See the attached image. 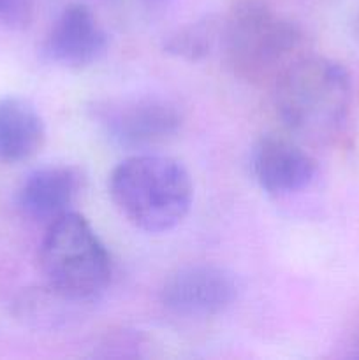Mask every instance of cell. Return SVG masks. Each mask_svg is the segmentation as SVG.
I'll use <instances>...</instances> for the list:
<instances>
[{
  "label": "cell",
  "mask_w": 359,
  "mask_h": 360,
  "mask_svg": "<svg viewBox=\"0 0 359 360\" xmlns=\"http://www.w3.org/2000/svg\"><path fill=\"white\" fill-rule=\"evenodd\" d=\"M352 81L341 63L324 56L296 60L282 70L275 86V108L291 132L324 139L345 122Z\"/></svg>",
  "instance_id": "2"
},
{
  "label": "cell",
  "mask_w": 359,
  "mask_h": 360,
  "mask_svg": "<svg viewBox=\"0 0 359 360\" xmlns=\"http://www.w3.org/2000/svg\"><path fill=\"white\" fill-rule=\"evenodd\" d=\"M239 281L231 271L211 264L187 266L172 273L160 288V302L172 315L210 319L231 308Z\"/></svg>",
  "instance_id": "6"
},
{
  "label": "cell",
  "mask_w": 359,
  "mask_h": 360,
  "mask_svg": "<svg viewBox=\"0 0 359 360\" xmlns=\"http://www.w3.org/2000/svg\"><path fill=\"white\" fill-rule=\"evenodd\" d=\"M41 266L49 287L77 304L101 297L113 274L104 243L74 211L48 224L41 245Z\"/></svg>",
  "instance_id": "3"
},
{
  "label": "cell",
  "mask_w": 359,
  "mask_h": 360,
  "mask_svg": "<svg viewBox=\"0 0 359 360\" xmlns=\"http://www.w3.org/2000/svg\"><path fill=\"white\" fill-rule=\"evenodd\" d=\"M150 340L136 329H120L104 334L94 345V359H141L148 355Z\"/></svg>",
  "instance_id": "13"
},
{
  "label": "cell",
  "mask_w": 359,
  "mask_h": 360,
  "mask_svg": "<svg viewBox=\"0 0 359 360\" xmlns=\"http://www.w3.org/2000/svg\"><path fill=\"white\" fill-rule=\"evenodd\" d=\"M220 41V21L215 18L190 23L169 35L164 41V51L187 62L203 60L213 51Z\"/></svg>",
  "instance_id": "12"
},
{
  "label": "cell",
  "mask_w": 359,
  "mask_h": 360,
  "mask_svg": "<svg viewBox=\"0 0 359 360\" xmlns=\"http://www.w3.org/2000/svg\"><path fill=\"white\" fill-rule=\"evenodd\" d=\"M80 306L81 304L70 301L69 297L46 285V287L27 288L21 292L14 299L13 313L16 320L30 329L56 330L76 319Z\"/></svg>",
  "instance_id": "11"
},
{
  "label": "cell",
  "mask_w": 359,
  "mask_h": 360,
  "mask_svg": "<svg viewBox=\"0 0 359 360\" xmlns=\"http://www.w3.org/2000/svg\"><path fill=\"white\" fill-rule=\"evenodd\" d=\"M30 0H0V21L21 25L28 20Z\"/></svg>",
  "instance_id": "14"
},
{
  "label": "cell",
  "mask_w": 359,
  "mask_h": 360,
  "mask_svg": "<svg viewBox=\"0 0 359 360\" xmlns=\"http://www.w3.org/2000/svg\"><path fill=\"white\" fill-rule=\"evenodd\" d=\"M250 169L257 185L270 195L301 192L315 178V162L294 141L263 136L252 148Z\"/></svg>",
  "instance_id": "8"
},
{
  "label": "cell",
  "mask_w": 359,
  "mask_h": 360,
  "mask_svg": "<svg viewBox=\"0 0 359 360\" xmlns=\"http://www.w3.org/2000/svg\"><path fill=\"white\" fill-rule=\"evenodd\" d=\"M108 49V35L90 9L70 4L49 28L42 53L49 62L69 69L94 65Z\"/></svg>",
  "instance_id": "7"
},
{
  "label": "cell",
  "mask_w": 359,
  "mask_h": 360,
  "mask_svg": "<svg viewBox=\"0 0 359 360\" xmlns=\"http://www.w3.org/2000/svg\"><path fill=\"white\" fill-rule=\"evenodd\" d=\"M144 4H148V6H160V4H165L168 0H143Z\"/></svg>",
  "instance_id": "15"
},
{
  "label": "cell",
  "mask_w": 359,
  "mask_h": 360,
  "mask_svg": "<svg viewBox=\"0 0 359 360\" xmlns=\"http://www.w3.org/2000/svg\"><path fill=\"white\" fill-rule=\"evenodd\" d=\"M81 176L69 165H49L30 172L20 190L18 206L27 217L53 221L70 211L80 193Z\"/></svg>",
  "instance_id": "9"
},
{
  "label": "cell",
  "mask_w": 359,
  "mask_h": 360,
  "mask_svg": "<svg viewBox=\"0 0 359 360\" xmlns=\"http://www.w3.org/2000/svg\"><path fill=\"white\" fill-rule=\"evenodd\" d=\"M92 120L109 141L130 150H146L165 143L180 132L182 109L158 95H123L95 101Z\"/></svg>",
  "instance_id": "5"
},
{
  "label": "cell",
  "mask_w": 359,
  "mask_h": 360,
  "mask_svg": "<svg viewBox=\"0 0 359 360\" xmlns=\"http://www.w3.org/2000/svg\"><path fill=\"white\" fill-rule=\"evenodd\" d=\"M109 193L134 227L160 234L189 214L194 186L189 171L176 158L139 153L116 165L109 178Z\"/></svg>",
  "instance_id": "1"
},
{
  "label": "cell",
  "mask_w": 359,
  "mask_h": 360,
  "mask_svg": "<svg viewBox=\"0 0 359 360\" xmlns=\"http://www.w3.org/2000/svg\"><path fill=\"white\" fill-rule=\"evenodd\" d=\"M299 41L298 25L264 0H238L220 21L224 62L245 79H259L277 69Z\"/></svg>",
  "instance_id": "4"
},
{
  "label": "cell",
  "mask_w": 359,
  "mask_h": 360,
  "mask_svg": "<svg viewBox=\"0 0 359 360\" xmlns=\"http://www.w3.org/2000/svg\"><path fill=\"white\" fill-rule=\"evenodd\" d=\"M42 141L44 123L34 105L21 97L0 98V162L28 160Z\"/></svg>",
  "instance_id": "10"
},
{
  "label": "cell",
  "mask_w": 359,
  "mask_h": 360,
  "mask_svg": "<svg viewBox=\"0 0 359 360\" xmlns=\"http://www.w3.org/2000/svg\"><path fill=\"white\" fill-rule=\"evenodd\" d=\"M352 357L359 359V338H358V341L354 343V352H352Z\"/></svg>",
  "instance_id": "16"
}]
</instances>
